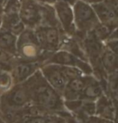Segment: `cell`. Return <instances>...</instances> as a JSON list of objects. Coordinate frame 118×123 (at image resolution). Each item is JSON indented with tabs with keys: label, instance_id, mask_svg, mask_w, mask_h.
Instances as JSON below:
<instances>
[{
	"label": "cell",
	"instance_id": "1",
	"mask_svg": "<svg viewBox=\"0 0 118 123\" xmlns=\"http://www.w3.org/2000/svg\"><path fill=\"white\" fill-rule=\"evenodd\" d=\"M31 95V103L36 114L60 115L67 111L60 93L51 87L38 70L25 81Z\"/></svg>",
	"mask_w": 118,
	"mask_h": 123
},
{
	"label": "cell",
	"instance_id": "2",
	"mask_svg": "<svg viewBox=\"0 0 118 123\" xmlns=\"http://www.w3.org/2000/svg\"><path fill=\"white\" fill-rule=\"evenodd\" d=\"M1 118L7 123H14L34 112L31 95L27 83L13 85L10 90L0 96Z\"/></svg>",
	"mask_w": 118,
	"mask_h": 123
},
{
	"label": "cell",
	"instance_id": "3",
	"mask_svg": "<svg viewBox=\"0 0 118 123\" xmlns=\"http://www.w3.org/2000/svg\"><path fill=\"white\" fill-rule=\"evenodd\" d=\"M51 55L43 50L32 29L26 28L18 36L17 59L25 62H39L43 65Z\"/></svg>",
	"mask_w": 118,
	"mask_h": 123
},
{
	"label": "cell",
	"instance_id": "4",
	"mask_svg": "<svg viewBox=\"0 0 118 123\" xmlns=\"http://www.w3.org/2000/svg\"><path fill=\"white\" fill-rule=\"evenodd\" d=\"M72 10L76 31L75 34L85 35L100 23L92 6L83 0H76L73 4Z\"/></svg>",
	"mask_w": 118,
	"mask_h": 123
},
{
	"label": "cell",
	"instance_id": "5",
	"mask_svg": "<svg viewBox=\"0 0 118 123\" xmlns=\"http://www.w3.org/2000/svg\"><path fill=\"white\" fill-rule=\"evenodd\" d=\"M34 31L44 52L52 54L60 49L63 34L60 27L41 25L34 29Z\"/></svg>",
	"mask_w": 118,
	"mask_h": 123
},
{
	"label": "cell",
	"instance_id": "6",
	"mask_svg": "<svg viewBox=\"0 0 118 123\" xmlns=\"http://www.w3.org/2000/svg\"><path fill=\"white\" fill-rule=\"evenodd\" d=\"M44 64L72 66L79 69L85 75H93L92 68L88 62L80 59V58L63 50H59L52 53Z\"/></svg>",
	"mask_w": 118,
	"mask_h": 123
},
{
	"label": "cell",
	"instance_id": "7",
	"mask_svg": "<svg viewBox=\"0 0 118 123\" xmlns=\"http://www.w3.org/2000/svg\"><path fill=\"white\" fill-rule=\"evenodd\" d=\"M53 7L62 31L66 35L73 37L76 31L72 5L64 0H57L53 5Z\"/></svg>",
	"mask_w": 118,
	"mask_h": 123
},
{
	"label": "cell",
	"instance_id": "8",
	"mask_svg": "<svg viewBox=\"0 0 118 123\" xmlns=\"http://www.w3.org/2000/svg\"><path fill=\"white\" fill-rule=\"evenodd\" d=\"M19 14L26 28L34 30L41 25L40 5L35 0H21Z\"/></svg>",
	"mask_w": 118,
	"mask_h": 123
},
{
	"label": "cell",
	"instance_id": "9",
	"mask_svg": "<svg viewBox=\"0 0 118 123\" xmlns=\"http://www.w3.org/2000/svg\"><path fill=\"white\" fill-rule=\"evenodd\" d=\"M43 64L39 62H25L16 58L11 71L14 85L24 82L40 69Z\"/></svg>",
	"mask_w": 118,
	"mask_h": 123
},
{
	"label": "cell",
	"instance_id": "10",
	"mask_svg": "<svg viewBox=\"0 0 118 123\" xmlns=\"http://www.w3.org/2000/svg\"><path fill=\"white\" fill-rule=\"evenodd\" d=\"M39 70L51 86L62 96V93L68 81L63 75L60 66L56 64H44Z\"/></svg>",
	"mask_w": 118,
	"mask_h": 123
},
{
	"label": "cell",
	"instance_id": "11",
	"mask_svg": "<svg viewBox=\"0 0 118 123\" xmlns=\"http://www.w3.org/2000/svg\"><path fill=\"white\" fill-rule=\"evenodd\" d=\"M88 78V75H83L68 81L62 93L63 101L80 100L81 94L84 89Z\"/></svg>",
	"mask_w": 118,
	"mask_h": 123
},
{
	"label": "cell",
	"instance_id": "12",
	"mask_svg": "<svg viewBox=\"0 0 118 123\" xmlns=\"http://www.w3.org/2000/svg\"><path fill=\"white\" fill-rule=\"evenodd\" d=\"M96 116L113 122L116 114V105L106 94H102L95 102Z\"/></svg>",
	"mask_w": 118,
	"mask_h": 123
},
{
	"label": "cell",
	"instance_id": "13",
	"mask_svg": "<svg viewBox=\"0 0 118 123\" xmlns=\"http://www.w3.org/2000/svg\"><path fill=\"white\" fill-rule=\"evenodd\" d=\"M104 93V89L100 81L93 75H88V81L81 94L80 100L96 102Z\"/></svg>",
	"mask_w": 118,
	"mask_h": 123
},
{
	"label": "cell",
	"instance_id": "14",
	"mask_svg": "<svg viewBox=\"0 0 118 123\" xmlns=\"http://www.w3.org/2000/svg\"><path fill=\"white\" fill-rule=\"evenodd\" d=\"M100 23L106 26L116 27L118 26V18L115 13L104 3V2L91 5Z\"/></svg>",
	"mask_w": 118,
	"mask_h": 123
},
{
	"label": "cell",
	"instance_id": "15",
	"mask_svg": "<svg viewBox=\"0 0 118 123\" xmlns=\"http://www.w3.org/2000/svg\"><path fill=\"white\" fill-rule=\"evenodd\" d=\"M2 30L11 32L16 36H19L26 29L23 22L19 18V14H2L1 28Z\"/></svg>",
	"mask_w": 118,
	"mask_h": 123
},
{
	"label": "cell",
	"instance_id": "16",
	"mask_svg": "<svg viewBox=\"0 0 118 123\" xmlns=\"http://www.w3.org/2000/svg\"><path fill=\"white\" fill-rule=\"evenodd\" d=\"M100 66L106 75L111 74L118 71V57L104 47L101 56H100Z\"/></svg>",
	"mask_w": 118,
	"mask_h": 123
},
{
	"label": "cell",
	"instance_id": "17",
	"mask_svg": "<svg viewBox=\"0 0 118 123\" xmlns=\"http://www.w3.org/2000/svg\"><path fill=\"white\" fill-rule=\"evenodd\" d=\"M18 36L11 32L0 29V49L16 57Z\"/></svg>",
	"mask_w": 118,
	"mask_h": 123
},
{
	"label": "cell",
	"instance_id": "18",
	"mask_svg": "<svg viewBox=\"0 0 118 123\" xmlns=\"http://www.w3.org/2000/svg\"><path fill=\"white\" fill-rule=\"evenodd\" d=\"M104 94L114 102L118 103V71L107 75L105 79Z\"/></svg>",
	"mask_w": 118,
	"mask_h": 123
},
{
	"label": "cell",
	"instance_id": "19",
	"mask_svg": "<svg viewBox=\"0 0 118 123\" xmlns=\"http://www.w3.org/2000/svg\"><path fill=\"white\" fill-rule=\"evenodd\" d=\"M16 60L15 56L10 55L0 49V70L10 72Z\"/></svg>",
	"mask_w": 118,
	"mask_h": 123
},
{
	"label": "cell",
	"instance_id": "20",
	"mask_svg": "<svg viewBox=\"0 0 118 123\" xmlns=\"http://www.w3.org/2000/svg\"><path fill=\"white\" fill-rule=\"evenodd\" d=\"M14 85L11 73L0 70V96L10 90Z\"/></svg>",
	"mask_w": 118,
	"mask_h": 123
},
{
	"label": "cell",
	"instance_id": "21",
	"mask_svg": "<svg viewBox=\"0 0 118 123\" xmlns=\"http://www.w3.org/2000/svg\"><path fill=\"white\" fill-rule=\"evenodd\" d=\"M21 0H4L2 5V14H19Z\"/></svg>",
	"mask_w": 118,
	"mask_h": 123
},
{
	"label": "cell",
	"instance_id": "22",
	"mask_svg": "<svg viewBox=\"0 0 118 123\" xmlns=\"http://www.w3.org/2000/svg\"><path fill=\"white\" fill-rule=\"evenodd\" d=\"M48 115L41 114H32L24 116L21 119L22 123H47Z\"/></svg>",
	"mask_w": 118,
	"mask_h": 123
},
{
	"label": "cell",
	"instance_id": "23",
	"mask_svg": "<svg viewBox=\"0 0 118 123\" xmlns=\"http://www.w3.org/2000/svg\"><path fill=\"white\" fill-rule=\"evenodd\" d=\"M104 46L118 57V40L108 39L104 42Z\"/></svg>",
	"mask_w": 118,
	"mask_h": 123
},
{
	"label": "cell",
	"instance_id": "24",
	"mask_svg": "<svg viewBox=\"0 0 118 123\" xmlns=\"http://www.w3.org/2000/svg\"><path fill=\"white\" fill-rule=\"evenodd\" d=\"M104 3L114 12L118 18V0H105Z\"/></svg>",
	"mask_w": 118,
	"mask_h": 123
},
{
	"label": "cell",
	"instance_id": "25",
	"mask_svg": "<svg viewBox=\"0 0 118 123\" xmlns=\"http://www.w3.org/2000/svg\"><path fill=\"white\" fill-rule=\"evenodd\" d=\"M47 123H66L65 120L60 115L51 114L48 115V119Z\"/></svg>",
	"mask_w": 118,
	"mask_h": 123
},
{
	"label": "cell",
	"instance_id": "26",
	"mask_svg": "<svg viewBox=\"0 0 118 123\" xmlns=\"http://www.w3.org/2000/svg\"><path fill=\"white\" fill-rule=\"evenodd\" d=\"M108 39H115V40H118V26L113 29V31H112L111 34L109 35Z\"/></svg>",
	"mask_w": 118,
	"mask_h": 123
},
{
	"label": "cell",
	"instance_id": "27",
	"mask_svg": "<svg viewBox=\"0 0 118 123\" xmlns=\"http://www.w3.org/2000/svg\"><path fill=\"white\" fill-rule=\"evenodd\" d=\"M35 1L37 2H39V3H41V4H47V5L53 6L57 0H35Z\"/></svg>",
	"mask_w": 118,
	"mask_h": 123
},
{
	"label": "cell",
	"instance_id": "28",
	"mask_svg": "<svg viewBox=\"0 0 118 123\" xmlns=\"http://www.w3.org/2000/svg\"><path fill=\"white\" fill-rule=\"evenodd\" d=\"M83 1L86 2L87 3L92 5V4H97V3H100V2H104L105 0H83Z\"/></svg>",
	"mask_w": 118,
	"mask_h": 123
},
{
	"label": "cell",
	"instance_id": "29",
	"mask_svg": "<svg viewBox=\"0 0 118 123\" xmlns=\"http://www.w3.org/2000/svg\"><path fill=\"white\" fill-rule=\"evenodd\" d=\"M2 10H0V28H1V24H2Z\"/></svg>",
	"mask_w": 118,
	"mask_h": 123
},
{
	"label": "cell",
	"instance_id": "30",
	"mask_svg": "<svg viewBox=\"0 0 118 123\" xmlns=\"http://www.w3.org/2000/svg\"><path fill=\"white\" fill-rule=\"evenodd\" d=\"M3 2H4V0H0V10H2V3H3Z\"/></svg>",
	"mask_w": 118,
	"mask_h": 123
},
{
	"label": "cell",
	"instance_id": "31",
	"mask_svg": "<svg viewBox=\"0 0 118 123\" xmlns=\"http://www.w3.org/2000/svg\"><path fill=\"white\" fill-rule=\"evenodd\" d=\"M0 123H7L5 121H3V120H2L1 117H0Z\"/></svg>",
	"mask_w": 118,
	"mask_h": 123
},
{
	"label": "cell",
	"instance_id": "32",
	"mask_svg": "<svg viewBox=\"0 0 118 123\" xmlns=\"http://www.w3.org/2000/svg\"><path fill=\"white\" fill-rule=\"evenodd\" d=\"M14 123H22V122H21V119H20V120H19V121H17L16 122H14Z\"/></svg>",
	"mask_w": 118,
	"mask_h": 123
},
{
	"label": "cell",
	"instance_id": "33",
	"mask_svg": "<svg viewBox=\"0 0 118 123\" xmlns=\"http://www.w3.org/2000/svg\"><path fill=\"white\" fill-rule=\"evenodd\" d=\"M0 117H1V104H0Z\"/></svg>",
	"mask_w": 118,
	"mask_h": 123
}]
</instances>
